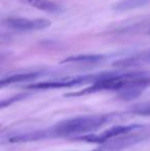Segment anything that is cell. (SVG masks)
<instances>
[{
    "mask_svg": "<svg viewBox=\"0 0 150 151\" xmlns=\"http://www.w3.org/2000/svg\"><path fill=\"white\" fill-rule=\"evenodd\" d=\"M105 73L100 74H90V75H79L75 77L61 78L57 80H50V81L36 82V83L29 84L27 88L30 90H52V88H63L77 86L85 83H94L104 76Z\"/></svg>",
    "mask_w": 150,
    "mask_h": 151,
    "instance_id": "obj_4",
    "label": "cell"
},
{
    "mask_svg": "<svg viewBox=\"0 0 150 151\" xmlns=\"http://www.w3.org/2000/svg\"><path fill=\"white\" fill-rule=\"evenodd\" d=\"M92 151H99L98 149H97V148H96V149H94V150H92Z\"/></svg>",
    "mask_w": 150,
    "mask_h": 151,
    "instance_id": "obj_12",
    "label": "cell"
},
{
    "mask_svg": "<svg viewBox=\"0 0 150 151\" xmlns=\"http://www.w3.org/2000/svg\"><path fill=\"white\" fill-rule=\"evenodd\" d=\"M105 60V56L103 55H78V56L69 57L64 59L61 63L62 64H69V63H82V64H94L100 63Z\"/></svg>",
    "mask_w": 150,
    "mask_h": 151,
    "instance_id": "obj_9",
    "label": "cell"
},
{
    "mask_svg": "<svg viewBox=\"0 0 150 151\" xmlns=\"http://www.w3.org/2000/svg\"><path fill=\"white\" fill-rule=\"evenodd\" d=\"M145 64H150V50L140 52L138 55H135V56L130 57V58L120 59V60L114 62L113 66L119 68H128L145 65Z\"/></svg>",
    "mask_w": 150,
    "mask_h": 151,
    "instance_id": "obj_7",
    "label": "cell"
},
{
    "mask_svg": "<svg viewBox=\"0 0 150 151\" xmlns=\"http://www.w3.org/2000/svg\"><path fill=\"white\" fill-rule=\"evenodd\" d=\"M145 125L139 124V123H133V124H126V125H115L110 129H107L103 131L100 134H86V135H81L78 137L73 138V140L77 141H83L88 142V143H96V144H103L108 140L112 139L114 137H117L122 134L131 133V132L137 131L139 129H142Z\"/></svg>",
    "mask_w": 150,
    "mask_h": 151,
    "instance_id": "obj_5",
    "label": "cell"
},
{
    "mask_svg": "<svg viewBox=\"0 0 150 151\" xmlns=\"http://www.w3.org/2000/svg\"><path fill=\"white\" fill-rule=\"evenodd\" d=\"M150 86V73L146 71H134L119 73V72H105L104 76L92 86L73 93L65 95V97H80L98 91H117L118 97L126 101L138 98L146 88Z\"/></svg>",
    "mask_w": 150,
    "mask_h": 151,
    "instance_id": "obj_2",
    "label": "cell"
},
{
    "mask_svg": "<svg viewBox=\"0 0 150 151\" xmlns=\"http://www.w3.org/2000/svg\"><path fill=\"white\" fill-rule=\"evenodd\" d=\"M120 115L121 114L117 112H113V113L76 116V117L60 121L47 129L14 134L7 138V141L10 143H24V142L52 139V138H75L78 136L96 132L97 129L117 119L118 117H120Z\"/></svg>",
    "mask_w": 150,
    "mask_h": 151,
    "instance_id": "obj_1",
    "label": "cell"
},
{
    "mask_svg": "<svg viewBox=\"0 0 150 151\" xmlns=\"http://www.w3.org/2000/svg\"><path fill=\"white\" fill-rule=\"evenodd\" d=\"M40 73L38 72H31V73H21L16 74V75H11L9 77L2 78L0 81V86L3 88L5 86H9V84L19 83V82H24V81H30V80H34L39 76Z\"/></svg>",
    "mask_w": 150,
    "mask_h": 151,
    "instance_id": "obj_10",
    "label": "cell"
},
{
    "mask_svg": "<svg viewBox=\"0 0 150 151\" xmlns=\"http://www.w3.org/2000/svg\"><path fill=\"white\" fill-rule=\"evenodd\" d=\"M25 3L45 12H60L61 6L50 0H24Z\"/></svg>",
    "mask_w": 150,
    "mask_h": 151,
    "instance_id": "obj_8",
    "label": "cell"
},
{
    "mask_svg": "<svg viewBox=\"0 0 150 151\" xmlns=\"http://www.w3.org/2000/svg\"><path fill=\"white\" fill-rule=\"evenodd\" d=\"M150 137V129L147 125L131 133L122 134L117 137L108 140L105 143L100 144L98 147L99 151H119L128 147L138 144Z\"/></svg>",
    "mask_w": 150,
    "mask_h": 151,
    "instance_id": "obj_3",
    "label": "cell"
},
{
    "mask_svg": "<svg viewBox=\"0 0 150 151\" xmlns=\"http://www.w3.org/2000/svg\"><path fill=\"white\" fill-rule=\"evenodd\" d=\"M137 113L140 114V115H150V106L148 107H144L142 109H139L137 110Z\"/></svg>",
    "mask_w": 150,
    "mask_h": 151,
    "instance_id": "obj_11",
    "label": "cell"
},
{
    "mask_svg": "<svg viewBox=\"0 0 150 151\" xmlns=\"http://www.w3.org/2000/svg\"><path fill=\"white\" fill-rule=\"evenodd\" d=\"M4 25L8 28L21 31H39L47 29L52 26V22L44 19H24V18H9L4 21Z\"/></svg>",
    "mask_w": 150,
    "mask_h": 151,
    "instance_id": "obj_6",
    "label": "cell"
}]
</instances>
